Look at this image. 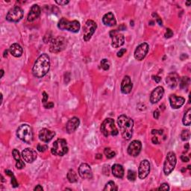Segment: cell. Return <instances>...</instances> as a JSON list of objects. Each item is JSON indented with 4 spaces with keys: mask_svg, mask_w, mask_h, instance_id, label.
I'll use <instances>...</instances> for the list:
<instances>
[{
    "mask_svg": "<svg viewBox=\"0 0 191 191\" xmlns=\"http://www.w3.org/2000/svg\"><path fill=\"white\" fill-rule=\"evenodd\" d=\"M50 68V60L47 54L43 53L40 55L32 68V73L37 78H42L47 74Z\"/></svg>",
    "mask_w": 191,
    "mask_h": 191,
    "instance_id": "6da1fadb",
    "label": "cell"
},
{
    "mask_svg": "<svg viewBox=\"0 0 191 191\" xmlns=\"http://www.w3.org/2000/svg\"><path fill=\"white\" fill-rule=\"evenodd\" d=\"M117 123L123 138L127 140L131 139L134 127V121L132 119L125 115H121L117 119Z\"/></svg>",
    "mask_w": 191,
    "mask_h": 191,
    "instance_id": "7a4b0ae2",
    "label": "cell"
},
{
    "mask_svg": "<svg viewBox=\"0 0 191 191\" xmlns=\"http://www.w3.org/2000/svg\"><path fill=\"white\" fill-rule=\"evenodd\" d=\"M101 132L105 137L117 136L119 131L114 125V120L111 118H107L104 120L101 125Z\"/></svg>",
    "mask_w": 191,
    "mask_h": 191,
    "instance_id": "3957f363",
    "label": "cell"
},
{
    "mask_svg": "<svg viewBox=\"0 0 191 191\" xmlns=\"http://www.w3.org/2000/svg\"><path fill=\"white\" fill-rule=\"evenodd\" d=\"M16 136L23 142L26 143L28 144H30L33 140L32 129L29 125H26V124L21 125L17 128Z\"/></svg>",
    "mask_w": 191,
    "mask_h": 191,
    "instance_id": "277c9868",
    "label": "cell"
},
{
    "mask_svg": "<svg viewBox=\"0 0 191 191\" xmlns=\"http://www.w3.org/2000/svg\"><path fill=\"white\" fill-rule=\"evenodd\" d=\"M58 27L61 30H67L72 32H78L80 29V23L77 20L69 21L66 18H61L58 22Z\"/></svg>",
    "mask_w": 191,
    "mask_h": 191,
    "instance_id": "5b68a950",
    "label": "cell"
},
{
    "mask_svg": "<svg viewBox=\"0 0 191 191\" xmlns=\"http://www.w3.org/2000/svg\"><path fill=\"white\" fill-rule=\"evenodd\" d=\"M52 153L54 155L63 156L68 152V147L66 141L63 139H58L55 141L53 147L51 149Z\"/></svg>",
    "mask_w": 191,
    "mask_h": 191,
    "instance_id": "8992f818",
    "label": "cell"
},
{
    "mask_svg": "<svg viewBox=\"0 0 191 191\" xmlns=\"http://www.w3.org/2000/svg\"><path fill=\"white\" fill-rule=\"evenodd\" d=\"M176 165V156L173 152H170L167 153V158L164 161V172L165 175H169L174 170Z\"/></svg>",
    "mask_w": 191,
    "mask_h": 191,
    "instance_id": "52a82bcc",
    "label": "cell"
},
{
    "mask_svg": "<svg viewBox=\"0 0 191 191\" xmlns=\"http://www.w3.org/2000/svg\"><path fill=\"white\" fill-rule=\"evenodd\" d=\"M66 41L64 37H58L53 39L49 46V51L52 53H58L66 48Z\"/></svg>",
    "mask_w": 191,
    "mask_h": 191,
    "instance_id": "ba28073f",
    "label": "cell"
},
{
    "mask_svg": "<svg viewBox=\"0 0 191 191\" xmlns=\"http://www.w3.org/2000/svg\"><path fill=\"white\" fill-rule=\"evenodd\" d=\"M97 28L96 23L91 20H88L84 24L83 27V38L84 41H88L91 40L93 34L95 32L96 29Z\"/></svg>",
    "mask_w": 191,
    "mask_h": 191,
    "instance_id": "9c48e42d",
    "label": "cell"
},
{
    "mask_svg": "<svg viewBox=\"0 0 191 191\" xmlns=\"http://www.w3.org/2000/svg\"><path fill=\"white\" fill-rule=\"evenodd\" d=\"M23 16V11L21 8L15 6L9 10L6 16V20L12 23L19 22Z\"/></svg>",
    "mask_w": 191,
    "mask_h": 191,
    "instance_id": "30bf717a",
    "label": "cell"
},
{
    "mask_svg": "<svg viewBox=\"0 0 191 191\" xmlns=\"http://www.w3.org/2000/svg\"><path fill=\"white\" fill-rule=\"evenodd\" d=\"M110 36L111 37V46L113 48H119L122 46L125 43V37L122 34L117 32V31H110Z\"/></svg>",
    "mask_w": 191,
    "mask_h": 191,
    "instance_id": "8fae6325",
    "label": "cell"
},
{
    "mask_svg": "<svg viewBox=\"0 0 191 191\" xmlns=\"http://www.w3.org/2000/svg\"><path fill=\"white\" fill-rule=\"evenodd\" d=\"M149 51V45L146 43L140 44L135 51V58L138 61L143 60Z\"/></svg>",
    "mask_w": 191,
    "mask_h": 191,
    "instance_id": "7c38bea8",
    "label": "cell"
},
{
    "mask_svg": "<svg viewBox=\"0 0 191 191\" xmlns=\"http://www.w3.org/2000/svg\"><path fill=\"white\" fill-rule=\"evenodd\" d=\"M149 172H150V164L149 160H142L138 169V177L140 179H144L148 176Z\"/></svg>",
    "mask_w": 191,
    "mask_h": 191,
    "instance_id": "4fadbf2b",
    "label": "cell"
},
{
    "mask_svg": "<svg viewBox=\"0 0 191 191\" xmlns=\"http://www.w3.org/2000/svg\"><path fill=\"white\" fill-rule=\"evenodd\" d=\"M142 149V143L139 140H133L128 147V153L132 157H137Z\"/></svg>",
    "mask_w": 191,
    "mask_h": 191,
    "instance_id": "5bb4252c",
    "label": "cell"
},
{
    "mask_svg": "<svg viewBox=\"0 0 191 191\" xmlns=\"http://www.w3.org/2000/svg\"><path fill=\"white\" fill-rule=\"evenodd\" d=\"M37 152L35 150L30 148H26L22 152V157L27 163H32L37 158Z\"/></svg>",
    "mask_w": 191,
    "mask_h": 191,
    "instance_id": "9a60e30c",
    "label": "cell"
},
{
    "mask_svg": "<svg viewBox=\"0 0 191 191\" xmlns=\"http://www.w3.org/2000/svg\"><path fill=\"white\" fill-rule=\"evenodd\" d=\"M78 174L84 179H91L93 177L92 170L88 164H82L78 168Z\"/></svg>",
    "mask_w": 191,
    "mask_h": 191,
    "instance_id": "2e32d148",
    "label": "cell"
},
{
    "mask_svg": "<svg viewBox=\"0 0 191 191\" xmlns=\"http://www.w3.org/2000/svg\"><path fill=\"white\" fill-rule=\"evenodd\" d=\"M171 107L173 109H178L183 105L185 102V98L181 96H177L175 94H171L169 97Z\"/></svg>",
    "mask_w": 191,
    "mask_h": 191,
    "instance_id": "e0dca14e",
    "label": "cell"
},
{
    "mask_svg": "<svg viewBox=\"0 0 191 191\" xmlns=\"http://www.w3.org/2000/svg\"><path fill=\"white\" fill-rule=\"evenodd\" d=\"M164 94V89L161 86H158L154 91H152L150 96V102L152 104H155L158 102L162 99Z\"/></svg>",
    "mask_w": 191,
    "mask_h": 191,
    "instance_id": "ac0fdd59",
    "label": "cell"
},
{
    "mask_svg": "<svg viewBox=\"0 0 191 191\" xmlns=\"http://www.w3.org/2000/svg\"><path fill=\"white\" fill-rule=\"evenodd\" d=\"M55 135V131H50L47 128H43L39 131V134H38L39 139L44 143H49V141L52 140Z\"/></svg>",
    "mask_w": 191,
    "mask_h": 191,
    "instance_id": "d6986e66",
    "label": "cell"
},
{
    "mask_svg": "<svg viewBox=\"0 0 191 191\" xmlns=\"http://www.w3.org/2000/svg\"><path fill=\"white\" fill-rule=\"evenodd\" d=\"M178 81H179V76L176 73H174V72L170 73L166 78V82L171 89H174V88H176Z\"/></svg>",
    "mask_w": 191,
    "mask_h": 191,
    "instance_id": "ffe728a7",
    "label": "cell"
},
{
    "mask_svg": "<svg viewBox=\"0 0 191 191\" xmlns=\"http://www.w3.org/2000/svg\"><path fill=\"white\" fill-rule=\"evenodd\" d=\"M133 84L128 76H125L121 82V92L123 94H128L131 91Z\"/></svg>",
    "mask_w": 191,
    "mask_h": 191,
    "instance_id": "44dd1931",
    "label": "cell"
},
{
    "mask_svg": "<svg viewBox=\"0 0 191 191\" xmlns=\"http://www.w3.org/2000/svg\"><path fill=\"white\" fill-rule=\"evenodd\" d=\"M80 124V120L78 117H73V118L70 119L67 123H66V131L69 134H71V133H73L74 131H76V129L78 128Z\"/></svg>",
    "mask_w": 191,
    "mask_h": 191,
    "instance_id": "7402d4cb",
    "label": "cell"
},
{
    "mask_svg": "<svg viewBox=\"0 0 191 191\" xmlns=\"http://www.w3.org/2000/svg\"><path fill=\"white\" fill-rule=\"evenodd\" d=\"M41 8L37 5H34L30 9V11L28 14V21L33 22L37 18L39 17L41 15Z\"/></svg>",
    "mask_w": 191,
    "mask_h": 191,
    "instance_id": "603a6c76",
    "label": "cell"
},
{
    "mask_svg": "<svg viewBox=\"0 0 191 191\" xmlns=\"http://www.w3.org/2000/svg\"><path fill=\"white\" fill-rule=\"evenodd\" d=\"M102 23L105 26H113L117 24L114 15L111 12H109V13L104 15L103 17H102Z\"/></svg>",
    "mask_w": 191,
    "mask_h": 191,
    "instance_id": "cb8c5ba5",
    "label": "cell"
},
{
    "mask_svg": "<svg viewBox=\"0 0 191 191\" xmlns=\"http://www.w3.org/2000/svg\"><path fill=\"white\" fill-rule=\"evenodd\" d=\"M9 51H10L11 54L16 58H19L23 55V48L20 44L18 43L12 44L10 46Z\"/></svg>",
    "mask_w": 191,
    "mask_h": 191,
    "instance_id": "d4e9b609",
    "label": "cell"
},
{
    "mask_svg": "<svg viewBox=\"0 0 191 191\" xmlns=\"http://www.w3.org/2000/svg\"><path fill=\"white\" fill-rule=\"evenodd\" d=\"M112 174L115 177L122 178L124 176V169L120 164H113L112 167Z\"/></svg>",
    "mask_w": 191,
    "mask_h": 191,
    "instance_id": "484cf974",
    "label": "cell"
},
{
    "mask_svg": "<svg viewBox=\"0 0 191 191\" xmlns=\"http://www.w3.org/2000/svg\"><path fill=\"white\" fill-rule=\"evenodd\" d=\"M66 178L68 179L70 183H75L78 181V177H77V174L76 172L73 170H70L68 172V173L66 175Z\"/></svg>",
    "mask_w": 191,
    "mask_h": 191,
    "instance_id": "4316f807",
    "label": "cell"
},
{
    "mask_svg": "<svg viewBox=\"0 0 191 191\" xmlns=\"http://www.w3.org/2000/svg\"><path fill=\"white\" fill-rule=\"evenodd\" d=\"M190 82V79L189 77L185 76V77H182L181 79L179 80V85L181 89H185L189 86Z\"/></svg>",
    "mask_w": 191,
    "mask_h": 191,
    "instance_id": "83f0119b",
    "label": "cell"
},
{
    "mask_svg": "<svg viewBox=\"0 0 191 191\" xmlns=\"http://www.w3.org/2000/svg\"><path fill=\"white\" fill-rule=\"evenodd\" d=\"M190 115H191V110L190 109H189V110H187V111L185 113V115H184V117H183V120H182L183 124L185 125L188 126V125H190V123H191Z\"/></svg>",
    "mask_w": 191,
    "mask_h": 191,
    "instance_id": "f1b7e54d",
    "label": "cell"
},
{
    "mask_svg": "<svg viewBox=\"0 0 191 191\" xmlns=\"http://www.w3.org/2000/svg\"><path fill=\"white\" fill-rule=\"evenodd\" d=\"M118 188H117V185H115V183L113 181H110L109 182H108L105 185V187H104L103 190L104 191H114L117 190Z\"/></svg>",
    "mask_w": 191,
    "mask_h": 191,
    "instance_id": "f546056e",
    "label": "cell"
},
{
    "mask_svg": "<svg viewBox=\"0 0 191 191\" xmlns=\"http://www.w3.org/2000/svg\"><path fill=\"white\" fill-rule=\"evenodd\" d=\"M104 152H105V155H106V157H107L108 159L113 158L116 155L115 152H113V151L111 149H110V148H105Z\"/></svg>",
    "mask_w": 191,
    "mask_h": 191,
    "instance_id": "4dcf8cb0",
    "label": "cell"
},
{
    "mask_svg": "<svg viewBox=\"0 0 191 191\" xmlns=\"http://www.w3.org/2000/svg\"><path fill=\"white\" fill-rule=\"evenodd\" d=\"M190 132L189 130H184L182 131L181 134V138L183 141H187L190 139Z\"/></svg>",
    "mask_w": 191,
    "mask_h": 191,
    "instance_id": "1f68e13d",
    "label": "cell"
},
{
    "mask_svg": "<svg viewBox=\"0 0 191 191\" xmlns=\"http://www.w3.org/2000/svg\"><path fill=\"white\" fill-rule=\"evenodd\" d=\"M127 178L129 181H135V179L137 178V174L136 172L134 171V170H129L128 171V175H127Z\"/></svg>",
    "mask_w": 191,
    "mask_h": 191,
    "instance_id": "d6a6232c",
    "label": "cell"
},
{
    "mask_svg": "<svg viewBox=\"0 0 191 191\" xmlns=\"http://www.w3.org/2000/svg\"><path fill=\"white\" fill-rule=\"evenodd\" d=\"M101 66H102V68L104 70H108L109 68H110V63H109L107 59H103L102 60L100 63Z\"/></svg>",
    "mask_w": 191,
    "mask_h": 191,
    "instance_id": "836d02e7",
    "label": "cell"
},
{
    "mask_svg": "<svg viewBox=\"0 0 191 191\" xmlns=\"http://www.w3.org/2000/svg\"><path fill=\"white\" fill-rule=\"evenodd\" d=\"M52 34L49 32L46 33V34H45V36L43 37V41L46 43H49V42H52V41L53 40V38H52Z\"/></svg>",
    "mask_w": 191,
    "mask_h": 191,
    "instance_id": "e575fe53",
    "label": "cell"
},
{
    "mask_svg": "<svg viewBox=\"0 0 191 191\" xmlns=\"http://www.w3.org/2000/svg\"><path fill=\"white\" fill-rule=\"evenodd\" d=\"M12 155H13L14 158L16 161L19 160H20V158H21V156H20V152H19V151H18L17 149H14L13 152H12Z\"/></svg>",
    "mask_w": 191,
    "mask_h": 191,
    "instance_id": "d590c367",
    "label": "cell"
},
{
    "mask_svg": "<svg viewBox=\"0 0 191 191\" xmlns=\"http://www.w3.org/2000/svg\"><path fill=\"white\" fill-rule=\"evenodd\" d=\"M48 149V146L45 144H38L37 146V149L41 152H44Z\"/></svg>",
    "mask_w": 191,
    "mask_h": 191,
    "instance_id": "8d00e7d4",
    "label": "cell"
},
{
    "mask_svg": "<svg viewBox=\"0 0 191 191\" xmlns=\"http://www.w3.org/2000/svg\"><path fill=\"white\" fill-rule=\"evenodd\" d=\"M16 167L18 169V170H22V169H23L25 167V163L21 160V159H20V160L16 161Z\"/></svg>",
    "mask_w": 191,
    "mask_h": 191,
    "instance_id": "74e56055",
    "label": "cell"
},
{
    "mask_svg": "<svg viewBox=\"0 0 191 191\" xmlns=\"http://www.w3.org/2000/svg\"><path fill=\"white\" fill-rule=\"evenodd\" d=\"M158 190H170V187H169L168 184L164 183L160 185V187Z\"/></svg>",
    "mask_w": 191,
    "mask_h": 191,
    "instance_id": "f35d334b",
    "label": "cell"
},
{
    "mask_svg": "<svg viewBox=\"0 0 191 191\" xmlns=\"http://www.w3.org/2000/svg\"><path fill=\"white\" fill-rule=\"evenodd\" d=\"M11 185H12V187H17L18 186H19V184H18V182L16 181V178L14 177V175H12L11 177Z\"/></svg>",
    "mask_w": 191,
    "mask_h": 191,
    "instance_id": "ab89813d",
    "label": "cell"
},
{
    "mask_svg": "<svg viewBox=\"0 0 191 191\" xmlns=\"http://www.w3.org/2000/svg\"><path fill=\"white\" fill-rule=\"evenodd\" d=\"M173 35V32L170 29H167V32L165 34V37L166 38H170Z\"/></svg>",
    "mask_w": 191,
    "mask_h": 191,
    "instance_id": "60d3db41",
    "label": "cell"
},
{
    "mask_svg": "<svg viewBox=\"0 0 191 191\" xmlns=\"http://www.w3.org/2000/svg\"><path fill=\"white\" fill-rule=\"evenodd\" d=\"M126 52V49H121L118 52H117V57L119 58H121V57L123 56V55Z\"/></svg>",
    "mask_w": 191,
    "mask_h": 191,
    "instance_id": "b9f144b4",
    "label": "cell"
},
{
    "mask_svg": "<svg viewBox=\"0 0 191 191\" xmlns=\"http://www.w3.org/2000/svg\"><path fill=\"white\" fill-rule=\"evenodd\" d=\"M43 99H42V102L43 103L45 104L46 102H47V100H48V98H49V96H48V94H47L46 92L43 93Z\"/></svg>",
    "mask_w": 191,
    "mask_h": 191,
    "instance_id": "7bdbcfd3",
    "label": "cell"
},
{
    "mask_svg": "<svg viewBox=\"0 0 191 191\" xmlns=\"http://www.w3.org/2000/svg\"><path fill=\"white\" fill-rule=\"evenodd\" d=\"M55 2H56L58 5H66L69 3V1H66V0H64V1H55Z\"/></svg>",
    "mask_w": 191,
    "mask_h": 191,
    "instance_id": "ee69618b",
    "label": "cell"
},
{
    "mask_svg": "<svg viewBox=\"0 0 191 191\" xmlns=\"http://www.w3.org/2000/svg\"><path fill=\"white\" fill-rule=\"evenodd\" d=\"M44 107L46 108H52L54 107V103L53 102H48L47 104H44Z\"/></svg>",
    "mask_w": 191,
    "mask_h": 191,
    "instance_id": "f6af8a7d",
    "label": "cell"
},
{
    "mask_svg": "<svg viewBox=\"0 0 191 191\" xmlns=\"http://www.w3.org/2000/svg\"><path fill=\"white\" fill-rule=\"evenodd\" d=\"M159 116H160V112H159V110L157 109V110H155L154 111V114H153V117H154L155 119L158 120V119L159 118Z\"/></svg>",
    "mask_w": 191,
    "mask_h": 191,
    "instance_id": "bcb514c9",
    "label": "cell"
},
{
    "mask_svg": "<svg viewBox=\"0 0 191 191\" xmlns=\"http://www.w3.org/2000/svg\"><path fill=\"white\" fill-rule=\"evenodd\" d=\"M181 159L183 162H188V161H189V158L187 157V156H185V155H181Z\"/></svg>",
    "mask_w": 191,
    "mask_h": 191,
    "instance_id": "7dc6e473",
    "label": "cell"
},
{
    "mask_svg": "<svg viewBox=\"0 0 191 191\" xmlns=\"http://www.w3.org/2000/svg\"><path fill=\"white\" fill-rule=\"evenodd\" d=\"M152 141L153 143H155V144H158L159 143V141H158V139L157 137H153L152 139Z\"/></svg>",
    "mask_w": 191,
    "mask_h": 191,
    "instance_id": "c3c4849f",
    "label": "cell"
},
{
    "mask_svg": "<svg viewBox=\"0 0 191 191\" xmlns=\"http://www.w3.org/2000/svg\"><path fill=\"white\" fill-rule=\"evenodd\" d=\"M153 79L155 80V82H157V83H159L160 81V80H161V78H160V77H159V76H153Z\"/></svg>",
    "mask_w": 191,
    "mask_h": 191,
    "instance_id": "681fc988",
    "label": "cell"
},
{
    "mask_svg": "<svg viewBox=\"0 0 191 191\" xmlns=\"http://www.w3.org/2000/svg\"><path fill=\"white\" fill-rule=\"evenodd\" d=\"M152 133L153 134V135H155V134H159V135H162V134H163L162 131H158V130H152Z\"/></svg>",
    "mask_w": 191,
    "mask_h": 191,
    "instance_id": "f907efd6",
    "label": "cell"
},
{
    "mask_svg": "<svg viewBox=\"0 0 191 191\" xmlns=\"http://www.w3.org/2000/svg\"><path fill=\"white\" fill-rule=\"evenodd\" d=\"M43 187H42L41 186V185H37V187H36L35 188H34V190H35V191H37V190H40V191H42L43 190Z\"/></svg>",
    "mask_w": 191,
    "mask_h": 191,
    "instance_id": "816d5d0a",
    "label": "cell"
},
{
    "mask_svg": "<svg viewBox=\"0 0 191 191\" xmlns=\"http://www.w3.org/2000/svg\"><path fill=\"white\" fill-rule=\"evenodd\" d=\"M102 158V155H100V154H97V155H96V158L100 159V158Z\"/></svg>",
    "mask_w": 191,
    "mask_h": 191,
    "instance_id": "f5cc1de1",
    "label": "cell"
},
{
    "mask_svg": "<svg viewBox=\"0 0 191 191\" xmlns=\"http://www.w3.org/2000/svg\"><path fill=\"white\" fill-rule=\"evenodd\" d=\"M185 149H186V150L189 149V144H188V143H186V145L185 146Z\"/></svg>",
    "mask_w": 191,
    "mask_h": 191,
    "instance_id": "db71d44e",
    "label": "cell"
},
{
    "mask_svg": "<svg viewBox=\"0 0 191 191\" xmlns=\"http://www.w3.org/2000/svg\"><path fill=\"white\" fill-rule=\"evenodd\" d=\"M7 55H8V50H5V52H4V58H5V57H7Z\"/></svg>",
    "mask_w": 191,
    "mask_h": 191,
    "instance_id": "11a10c76",
    "label": "cell"
},
{
    "mask_svg": "<svg viewBox=\"0 0 191 191\" xmlns=\"http://www.w3.org/2000/svg\"><path fill=\"white\" fill-rule=\"evenodd\" d=\"M1 73H2V76H1V78H2V77H3V76H4V70H1Z\"/></svg>",
    "mask_w": 191,
    "mask_h": 191,
    "instance_id": "9f6ffc18",
    "label": "cell"
},
{
    "mask_svg": "<svg viewBox=\"0 0 191 191\" xmlns=\"http://www.w3.org/2000/svg\"><path fill=\"white\" fill-rule=\"evenodd\" d=\"M186 4L187 5V6H190V2H187Z\"/></svg>",
    "mask_w": 191,
    "mask_h": 191,
    "instance_id": "6f0895ef",
    "label": "cell"
}]
</instances>
